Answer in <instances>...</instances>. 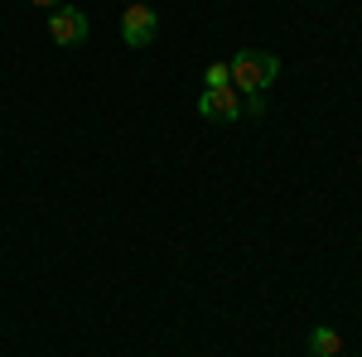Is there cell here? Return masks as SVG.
Returning <instances> with one entry per match:
<instances>
[{
  "mask_svg": "<svg viewBox=\"0 0 362 357\" xmlns=\"http://www.w3.org/2000/svg\"><path fill=\"white\" fill-rule=\"evenodd\" d=\"M280 78V58L261 54V49H242L232 58V87L242 92V111L247 116H261L266 111V92Z\"/></svg>",
  "mask_w": 362,
  "mask_h": 357,
  "instance_id": "6da1fadb",
  "label": "cell"
},
{
  "mask_svg": "<svg viewBox=\"0 0 362 357\" xmlns=\"http://www.w3.org/2000/svg\"><path fill=\"white\" fill-rule=\"evenodd\" d=\"M155 34H160V10H155V5L136 0V5L121 10V44H126V49H150Z\"/></svg>",
  "mask_w": 362,
  "mask_h": 357,
  "instance_id": "7a4b0ae2",
  "label": "cell"
},
{
  "mask_svg": "<svg viewBox=\"0 0 362 357\" xmlns=\"http://www.w3.org/2000/svg\"><path fill=\"white\" fill-rule=\"evenodd\" d=\"M194 107H198V116H203V121H218V126H232V121L242 116V92H237L232 83H227V87H203Z\"/></svg>",
  "mask_w": 362,
  "mask_h": 357,
  "instance_id": "3957f363",
  "label": "cell"
},
{
  "mask_svg": "<svg viewBox=\"0 0 362 357\" xmlns=\"http://www.w3.org/2000/svg\"><path fill=\"white\" fill-rule=\"evenodd\" d=\"M87 34H92V25H87V15L78 5H58L49 15V39L58 49H78V44H87Z\"/></svg>",
  "mask_w": 362,
  "mask_h": 357,
  "instance_id": "277c9868",
  "label": "cell"
},
{
  "mask_svg": "<svg viewBox=\"0 0 362 357\" xmlns=\"http://www.w3.org/2000/svg\"><path fill=\"white\" fill-rule=\"evenodd\" d=\"M343 353V333L334 324H319V329H309V357H338Z\"/></svg>",
  "mask_w": 362,
  "mask_h": 357,
  "instance_id": "5b68a950",
  "label": "cell"
},
{
  "mask_svg": "<svg viewBox=\"0 0 362 357\" xmlns=\"http://www.w3.org/2000/svg\"><path fill=\"white\" fill-rule=\"evenodd\" d=\"M232 83V63H208L203 68V87H227Z\"/></svg>",
  "mask_w": 362,
  "mask_h": 357,
  "instance_id": "8992f818",
  "label": "cell"
},
{
  "mask_svg": "<svg viewBox=\"0 0 362 357\" xmlns=\"http://www.w3.org/2000/svg\"><path fill=\"white\" fill-rule=\"evenodd\" d=\"M29 5H39V10H58L63 0H29Z\"/></svg>",
  "mask_w": 362,
  "mask_h": 357,
  "instance_id": "52a82bcc",
  "label": "cell"
}]
</instances>
